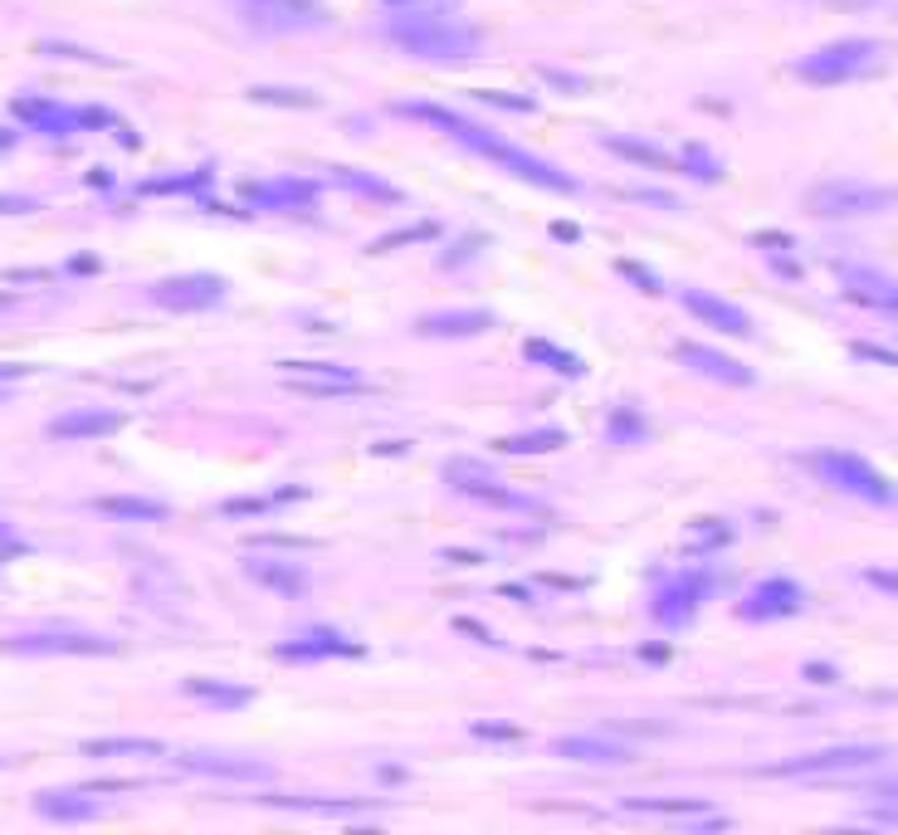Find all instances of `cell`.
<instances>
[{
	"instance_id": "cb8c5ba5",
	"label": "cell",
	"mask_w": 898,
	"mask_h": 835,
	"mask_svg": "<svg viewBox=\"0 0 898 835\" xmlns=\"http://www.w3.org/2000/svg\"><path fill=\"white\" fill-rule=\"evenodd\" d=\"M186 693H190V699L225 703V709H235V703H249V689H235V684H216V679H186Z\"/></svg>"
},
{
	"instance_id": "8992f818",
	"label": "cell",
	"mask_w": 898,
	"mask_h": 835,
	"mask_svg": "<svg viewBox=\"0 0 898 835\" xmlns=\"http://www.w3.org/2000/svg\"><path fill=\"white\" fill-rule=\"evenodd\" d=\"M713 591V577L709 572H679V577H669L660 591H654V621L669 630L689 626L693 611H699V601Z\"/></svg>"
},
{
	"instance_id": "603a6c76",
	"label": "cell",
	"mask_w": 898,
	"mask_h": 835,
	"mask_svg": "<svg viewBox=\"0 0 898 835\" xmlns=\"http://www.w3.org/2000/svg\"><path fill=\"white\" fill-rule=\"evenodd\" d=\"M98 513L108 518H133V523H161L167 518V503H151V499H98Z\"/></svg>"
},
{
	"instance_id": "5bb4252c",
	"label": "cell",
	"mask_w": 898,
	"mask_h": 835,
	"mask_svg": "<svg viewBox=\"0 0 898 835\" xmlns=\"http://www.w3.org/2000/svg\"><path fill=\"white\" fill-rule=\"evenodd\" d=\"M557 758L567 762H591V768H620V762H635V748L630 742H615V738H557Z\"/></svg>"
},
{
	"instance_id": "9a60e30c",
	"label": "cell",
	"mask_w": 898,
	"mask_h": 835,
	"mask_svg": "<svg viewBox=\"0 0 898 835\" xmlns=\"http://www.w3.org/2000/svg\"><path fill=\"white\" fill-rule=\"evenodd\" d=\"M679 361H689L699 377H713L723 386H752V371L742 367L738 357H723L713 347H699V342H679Z\"/></svg>"
},
{
	"instance_id": "44dd1931",
	"label": "cell",
	"mask_w": 898,
	"mask_h": 835,
	"mask_svg": "<svg viewBox=\"0 0 898 835\" xmlns=\"http://www.w3.org/2000/svg\"><path fill=\"white\" fill-rule=\"evenodd\" d=\"M88 758H167V748L151 738H98L84 742Z\"/></svg>"
},
{
	"instance_id": "9c48e42d",
	"label": "cell",
	"mask_w": 898,
	"mask_h": 835,
	"mask_svg": "<svg viewBox=\"0 0 898 835\" xmlns=\"http://www.w3.org/2000/svg\"><path fill=\"white\" fill-rule=\"evenodd\" d=\"M805 606V591L796 587L791 577H766L742 597L738 616L742 621H782V616H796Z\"/></svg>"
},
{
	"instance_id": "484cf974",
	"label": "cell",
	"mask_w": 898,
	"mask_h": 835,
	"mask_svg": "<svg viewBox=\"0 0 898 835\" xmlns=\"http://www.w3.org/2000/svg\"><path fill=\"white\" fill-rule=\"evenodd\" d=\"M528 357L532 361H552V371H562V377H577V371H581V361L571 357V352L552 347V342H528Z\"/></svg>"
},
{
	"instance_id": "7c38bea8",
	"label": "cell",
	"mask_w": 898,
	"mask_h": 835,
	"mask_svg": "<svg viewBox=\"0 0 898 835\" xmlns=\"http://www.w3.org/2000/svg\"><path fill=\"white\" fill-rule=\"evenodd\" d=\"M679 298L703 328H718V333H728V337H752V318L742 314L738 304H728V298L703 294V288H684Z\"/></svg>"
},
{
	"instance_id": "6da1fadb",
	"label": "cell",
	"mask_w": 898,
	"mask_h": 835,
	"mask_svg": "<svg viewBox=\"0 0 898 835\" xmlns=\"http://www.w3.org/2000/svg\"><path fill=\"white\" fill-rule=\"evenodd\" d=\"M401 113H406V118H420V123H430V127H445V133H450V137H454V143H459V147H469L473 157H483V162L503 167V171H508V176L528 181V186H542V191H562V196H571V191H581V186H577V176H567V171H562L557 162H548V157H538V152H528V147L508 143V137L489 133V127L469 123V118L450 113V108H430V103H401Z\"/></svg>"
},
{
	"instance_id": "7402d4cb",
	"label": "cell",
	"mask_w": 898,
	"mask_h": 835,
	"mask_svg": "<svg viewBox=\"0 0 898 835\" xmlns=\"http://www.w3.org/2000/svg\"><path fill=\"white\" fill-rule=\"evenodd\" d=\"M35 811L49 821H88L98 816L94 801H74V791H45V797H35Z\"/></svg>"
},
{
	"instance_id": "ac0fdd59",
	"label": "cell",
	"mask_w": 898,
	"mask_h": 835,
	"mask_svg": "<svg viewBox=\"0 0 898 835\" xmlns=\"http://www.w3.org/2000/svg\"><path fill=\"white\" fill-rule=\"evenodd\" d=\"M181 768L186 772H206V777H269L265 762H249V758H235V752H206V748H190L181 752Z\"/></svg>"
},
{
	"instance_id": "2e32d148",
	"label": "cell",
	"mask_w": 898,
	"mask_h": 835,
	"mask_svg": "<svg viewBox=\"0 0 898 835\" xmlns=\"http://www.w3.org/2000/svg\"><path fill=\"white\" fill-rule=\"evenodd\" d=\"M357 640L352 636H342V630H332V626H318V630H308V636H298V640H284L279 646V655L284 660H328V655H357Z\"/></svg>"
},
{
	"instance_id": "30bf717a",
	"label": "cell",
	"mask_w": 898,
	"mask_h": 835,
	"mask_svg": "<svg viewBox=\"0 0 898 835\" xmlns=\"http://www.w3.org/2000/svg\"><path fill=\"white\" fill-rule=\"evenodd\" d=\"M20 118H29V123L39 127V133H54V137H69V133H88V127H108L113 118L98 113V108H59V103H35V98H20L15 103Z\"/></svg>"
},
{
	"instance_id": "ba28073f",
	"label": "cell",
	"mask_w": 898,
	"mask_h": 835,
	"mask_svg": "<svg viewBox=\"0 0 898 835\" xmlns=\"http://www.w3.org/2000/svg\"><path fill=\"white\" fill-rule=\"evenodd\" d=\"M284 381L298 396H342V391H361V371L332 367V361H284Z\"/></svg>"
},
{
	"instance_id": "7a4b0ae2",
	"label": "cell",
	"mask_w": 898,
	"mask_h": 835,
	"mask_svg": "<svg viewBox=\"0 0 898 835\" xmlns=\"http://www.w3.org/2000/svg\"><path fill=\"white\" fill-rule=\"evenodd\" d=\"M391 45H401L416 59H473L483 49V35L445 10H401L381 25Z\"/></svg>"
},
{
	"instance_id": "277c9868",
	"label": "cell",
	"mask_w": 898,
	"mask_h": 835,
	"mask_svg": "<svg viewBox=\"0 0 898 835\" xmlns=\"http://www.w3.org/2000/svg\"><path fill=\"white\" fill-rule=\"evenodd\" d=\"M898 191L894 186H874V181H821V186H811V196H805V210L821 220H864V216H884V210H894Z\"/></svg>"
},
{
	"instance_id": "f546056e",
	"label": "cell",
	"mask_w": 898,
	"mask_h": 835,
	"mask_svg": "<svg viewBox=\"0 0 898 835\" xmlns=\"http://www.w3.org/2000/svg\"><path fill=\"white\" fill-rule=\"evenodd\" d=\"M684 162L693 167L689 176H703V181H713V176H718V162H713L709 152H699V147H689V152H684Z\"/></svg>"
},
{
	"instance_id": "f1b7e54d",
	"label": "cell",
	"mask_w": 898,
	"mask_h": 835,
	"mask_svg": "<svg viewBox=\"0 0 898 835\" xmlns=\"http://www.w3.org/2000/svg\"><path fill=\"white\" fill-rule=\"evenodd\" d=\"M337 181H342V186H352V191H367V196L396 200V186H386V181H371V176H361V171H337Z\"/></svg>"
},
{
	"instance_id": "4316f807",
	"label": "cell",
	"mask_w": 898,
	"mask_h": 835,
	"mask_svg": "<svg viewBox=\"0 0 898 835\" xmlns=\"http://www.w3.org/2000/svg\"><path fill=\"white\" fill-rule=\"evenodd\" d=\"M562 430H538V435H513V440H503L499 450H513V455H532V450H562Z\"/></svg>"
},
{
	"instance_id": "d6986e66",
	"label": "cell",
	"mask_w": 898,
	"mask_h": 835,
	"mask_svg": "<svg viewBox=\"0 0 898 835\" xmlns=\"http://www.w3.org/2000/svg\"><path fill=\"white\" fill-rule=\"evenodd\" d=\"M113 430H123V416H118V410H69V416H59L54 426H49V435L94 440V435H113Z\"/></svg>"
},
{
	"instance_id": "5b68a950",
	"label": "cell",
	"mask_w": 898,
	"mask_h": 835,
	"mask_svg": "<svg viewBox=\"0 0 898 835\" xmlns=\"http://www.w3.org/2000/svg\"><path fill=\"white\" fill-rule=\"evenodd\" d=\"M811 469L825 479L831 489H840V494H854V499H864V503H889L898 499V489L889 484V479L879 475V469L870 465V459H860V455H850V450H825V455H815L811 459Z\"/></svg>"
},
{
	"instance_id": "52a82bcc",
	"label": "cell",
	"mask_w": 898,
	"mask_h": 835,
	"mask_svg": "<svg viewBox=\"0 0 898 835\" xmlns=\"http://www.w3.org/2000/svg\"><path fill=\"white\" fill-rule=\"evenodd\" d=\"M225 298V279L220 274H176L151 284V304L171 308V314H200V308H216Z\"/></svg>"
},
{
	"instance_id": "83f0119b",
	"label": "cell",
	"mask_w": 898,
	"mask_h": 835,
	"mask_svg": "<svg viewBox=\"0 0 898 835\" xmlns=\"http://www.w3.org/2000/svg\"><path fill=\"white\" fill-rule=\"evenodd\" d=\"M605 435L620 445V440H644V420L635 416V410H615L611 426H605Z\"/></svg>"
},
{
	"instance_id": "d4e9b609",
	"label": "cell",
	"mask_w": 898,
	"mask_h": 835,
	"mask_svg": "<svg viewBox=\"0 0 898 835\" xmlns=\"http://www.w3.org/2000/svg\"><path fill=\"white\" fill-rule=\"evenodd\" d=\"M249 577L265 581V587H279V591H298V587H303V572H298V567H284V562H274V567H265V562H249Z\"/></svg>"
},
{
	"instance_id": "8fae6325",
	"label": "cell",
	"mask_w": 898,
	"mask_h": 835,
	"mask_svg": "<svg viewBox=\"0 0 898 835\" xmlns=\"http://www.w3.org/2000/svg\"><path fill=\"white\" fill-rule=\"evenodd\" d=\"M874 762H884V748H831L796 762H776L766 772L772 777H815V772H854V768H874Z\"/></svg>"
},
{
	"instance_id": "3957f363",
	"label": "cell",
	"mask_w": 898,
	"mask_h": 835,
	"mask_svg": "<svg viewBox=\"0 0 898 835\" xmlns=\"http://www.w3.org/2000/svg\"><path fill=\"white\" fill-rule=\"evenodd\" d=\"M884 54L889 49L879 39H835V45L815 49L796 64V78L805 84H850V78H864L874 69H884Z\"/></svg>"
},
{
	"instance_id": "4fadbf2b",
	"label": "cell",
	"mask_w": 898,
	"mask_h": 835,
	"mask_svg": "<svg viewBox=\"0 0 898 835\" xmlns=\"http://www.w3.org/2000/svg\"><path fill=\"white\" fill-rule=\"evenodd\" d=\"M318 200V181L308 176H274L249 186V206L259 210H308Z\"/></svg>"
},
{
	"instance_id": "ffe728a7",
	"label": "cell",
	"mask_w": 898,
	"mask_h": 835,
	"mask_svg": "<svg viewBox=\"0 0 898 835\" xmlns=\"http://www.w3.org/2000/svg\"><path fill=\"white\" fill-rule=\"evenodd\" d=\"M493 328V314H483V308H454V314H426L420 318V333L430 337H469V333H489Z\"/></svg>"
},
{
	"instance_id": "e0dca14e",
	"label": "cell",
	"mask_w": 898,
	"mask_h": 835,
	"mask_svg": "<svg viewBox=\"0 0 898 835\" xmlns=\"http://www.w3.org/2000/svg\"><path fill=\"white\" fill-rule=\"evenodd\" d=\"M10 650H25V655H108L113 640H98V636H20V640H10Z\"/></svg>"
},
{
	"instance_id": "1f68e13d",
	"label": "cell",
	"mask_w": 898,
	"mask_h": 835,
	"mask_svg": "<svg viewBox=\"0 0 898 835\" xmlns=\"http://www.w3.org/2000/svg\"><path fill=\"white\" fill-rule=\"evenodd\" d=\"M396 5H410V0H396Z\"/></svg>"
},
{
	"instance_id": "4dcf8cb0",
	"label": "cell",
	"mask_w": 898,
	"mask_h": 835,
	"mask_svg": "<svg viewBox=\"0 0 898 835\" xmlns=\"http://www.w3.org/2000/svg\"><path fill=\"white\" fill-rule=\"evenodd\" d=\"M713 542H728V528H693L689 548H713Z\"/></svg>"
}]
</instances>
